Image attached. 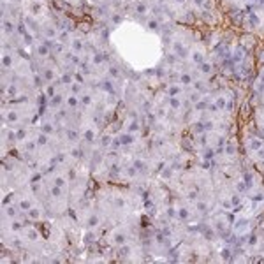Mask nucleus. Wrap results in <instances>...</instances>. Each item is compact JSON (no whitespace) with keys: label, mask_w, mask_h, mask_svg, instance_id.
<instances>
[{"label":"nucleus","mask_w":264,"mask_h":264,"mask_svg":"<svg viewBox=\"0 0 264 264\" xmlns=\"http://www.w3.org/2000/svg\"><path fill=\"white\" fill-rule=\"evenodd\" d=\"M192 60H194L196 64H201V62H202V53H201V51L192 53Z\"/></svg>","instance_id":"obj_8"},{"label":"nucleus","mask_w":264,"mask_h":264,"mask_svg":"<svg viewBox=\"0 0 264 264\" xmlns=\"http://www.w3.org/2000/svg\"><path fill=\"white\" fill-rule=\"evenodd\" d=\"M222 255H224V259H229V250H224V252H222Z\"/></svg>","instance_id":"obj_31"},{"label":"nucleus","mask_w":264,"mask_h":264,"mask_svg":"<svg viewBox=\"0 0 264 264\" xmlns=\"http://www.w3.org/2000/svg\"><path fill=\"white\" fill-rule=\"evenodd\" d=\"M226 151H227V155H234V153H236V148H234V146H232V145H229Z\"/></svg>","instance_id":"obj_18"},{"label":"nucleus","mask_w":264,"mask_h":264,"mask_svg":"<svg viewBox=\"0 0 264 264\" xmlns=\"http://www.w3.org/2000/svg\"><path fill=\"white\" fill-rule=\"evenodd\" d=\"M197 211L206 213V211H208V204H206V202H202V201H199V202H197Z\"/></svg>","instance_id":"obj_9"},{"label":"nucleus","mask_w":264,"mask_h":264,"mask_svg":"<svg viewBox=\"0 0 264 264\" xmlns=\"http://www.w3.org/2000/svg\"><path fill=\"white\" fill-rule=\"evenodd\" d=\"M53 94H55V88H53V86H48V95L53 97Z\"/></svg>","instance_id":"obj_27"},{"label":"nucleus","mask_w":264,"mask_h":264,"mask_svg":"<svg viewBox=\"0 0 264 264\" xmlns=\"http://www.w3.org/2000/svg\"><path fill=\"white\" fill-rule=\"evenodd\" d=\"M194 4H196L197 7H202V5H204L206 2H204V0H194Z\"/></svg>","instance_id":"obj_25"},{"label":"nucleus","mask_w":264,"mask_h":264,"mask_svg":"<svg viewBox=\"0 0 264 264\" xmlns=\"http://www.w3.org/2000/svg\"><path fill=\"white\" fill-rule=\"evenodd\" d=\"M18 208L21 210V211H28L30 208H32V204H30V201H27V199H21V201H19V204H18Z\"/></svg>","instance_id":"obj_3"},{"label":"nucleus","mask_w":264,"mask_h":264,"mask_svg":"<svg viewBox=\"0 0 264 264\" xmlns=\"http://www.w3.org/2000/svg\"><path fill=\"white\" fill-rule=\"evenodd\" d=\"M134 166H136V167H137L139 171H143V169H145V164H143V162H141V160H136V164H134Z\"/></svg>","instance_id":"obj_20"},{"label":"nucleus","mask_w":264,"mask_h":264,"mask_svg":"<svg viewBox=\"0 0 264 264\" xmlns=\"http://www.w3.org/2000/svg\"><path fill=\"white\" fill-rule=\"evenodd\" d=\"M129 252H130V248H129V247H121V255H127Z\"/></svg>","instance_id":"obj_26"},{"label":"nucleus","mask_w":264,"mask_h":264,"mask_svg":"<svg viewBox=\"0 0 264 264\" xmlns=\"http://www.w3.org/2000/svg\"><path fill=\"white\" fill-rule=\"evenodd\" d=\"M169 94H171L172 97H176V95L180 94V86H171V90H169Z\"/></svg>","instance_id":"obj_14"},{"label":"nucleus","mask_w":264,"mask_h":264,"mask_svg":"<svg viewBox=\"0 0 264 264\" xmlns=\"http://www.w3.org/2000/svg\"><path fill=\"white\" fill-rule=\"evenodd\" d=\"M121 143H123V145L132 143V137H130V136H121Z\"/></svg>","instance_id":"obj_17"},{"label":"nucleus","mask_w":264,"mask_h":264,"mask_svg":"<svg viewBox=\"0 0 264 264\" xmlns=\"http://www.w3.org/2000/svg\"><path fill=\"white\" fill-rule=\"evenodd\" d=\"M4 27H5V32H13V23H4Z\"/></svg>","instance_id":"obj_22"},{"label":"nucleus","mask_w":264,"mask_h":264,"mask_svg":"<svg viewBox=\"0 0 264 264\" xmlns=\"http://www.w3.org/2000/svg\"><path fill=\"white\" fill-rule=\"evenodd\" d=\"M55 185H56V187H60V188H64V187L67 185V181H65L62 176H56V178H55Z\"/></svg>","instance_id":"obj_7"},{"label":"nucleus","mask_w":264,"mask_h":264,"mask_svg":"<svg viewBox=\"0 0 264 264\" xmlns=\"http://www.w3.org/2000/svg\"><path fill=\"white\" fill-rule=\"evenodd\" d=\"M5 215H9L11 218H14V217H16V208H14V206L7 208V210H5Z\"/></svg>","instance_id":"obj_11"},{"label":"nucleus","mask_w":264,"mask_h":264,"mask_svg":"<svg viewBox=\"0 0 264 264\" xmlns=\"http://www.w3.org/2000/svg\"><path fill=\"white\" fill-rule=\"evenodd\" d=\"M28 217H30V218H34V220H37V218L40 217V211L35 210V208H30V210H28Z\"/></svg>","instance_id":"obj_6"},{"label":"nucleus","mask_w":264,"mask_h":264,"mask_svg":"<svg viewBox=\"0 0 264 264\" xmlns=\"http://www.w3.org/2000/svg\"><path fill=\"white\" fill-rule=\"evenodd\" d=\"M148 27H150L151 30H157V27H159V25H157V21H150V23H148Z\"/></svg>","instance_id":"obj_24"},{"label":"nucleus","mask_w":264,"mask_h":264,"mask_svg":"<svg viewBox=\"0 0 264 264\" xmlns=\"http://www.w3.org/2000/svg\"><path fill=\"white\" fill-rule=\"evenodd\" d=\"M137 11H139V13H145L146 7H145V5H137Z\"/></svg>","instance_id":"obj_29"},{"label":"nucleus","mask_w":264,"mask_h":264,"mask_svg":"<svg viewBox=\"0 0 264 264\" xmlns=\"http://www.w3.org/2000/svg\"><path fill=\"white\" fill-rule=\"evenodd\" d=\"M181 83H183V85H190L192 83V78L188 74H183V76H181Z\"/></svg>","instance_id":"obj_13"},{"label":"nucleus","mask_w":264,"mask_h":264,"mask_svg":"<svg viewBox=\"0 0 264 264\" xmlns=\"http://www.w3.org/2000/svg\"><path fill=\"white\" fill-rule=\"evenodd\" d=\"M169 104H171L172 109H180V107H181V100H180L178 97H171V99H169Z\"/></svg>","instance_id":"obj_4"},{"label":"nucleus","mask_w":264,"mask_h":264,"mask_svg":"<svg viewBox=\"0 0 264 264\" xmlns=\"http://www.w3.org/2000/svg\"><path fill=\"white\" fill-rule=\"evenodd\" d=\"M97 224H99V218H97L95 215H92V217H90V220H88V226H90V227H95Z\"/></svg>","instance_id":"obj_10"},{"label":"nucleus","mask_w":264,"mask_h":264,"mask_svg":"<svg viewBox=\"0 0 264 264\" xmlns=\"http://www.w3.org/2000/svg\"><path fill=\"white\" fill-rule=\"evenodd\" d=\"M125 241H127V234H125V232H116V234H115V243H116V245H125Z\"/></svg>","instance_id":"obj_1"},{"label":"nucleus","mask_w":264,"mask_h":264,"mask_svg":"<svg viewBox=\"0 0 264 264\" xmlns=\"http://www.w3.org/2000/svg\"><path fill=\"white\" fill-rule=\"evenodd\" d=\"M137 129H139V123H137V121H132L130 127H129V130H130V132H136Z\"/></svg>","instance_id":"obj_16"},{"label":"nucleus","mask_w":264,"mask_h":264,"mask_svg":"<svg viewBox=\"0 0 264 264\" xmlns=\"http://www.w3.org/2000/svg\"><path fill=\"white\" fill-rule=\"evenodd\" d=\"M69 104L74 106V104H76V97H70V99H69Z\"/></svg>","instance_id":"obj_30"},{"label":"nucleus","mask_w":264,"mask_h":264,"mask_svg":"<svg viewBox=\"0 0 264 264\" xmlns=\"http://www.w3.org/2000/svg\"><path fill=\"white\" fill-rule=\"evenodd\" d=\"M238 202H239V197H238V196H232V199H231V204H232V206H236Z\"/></svg>","instance_id":"obj_21"},{"label":"nucleus","mask_w":264,"mask_h":264,"mask_svg":"<svg viewBox=\"0 0 264 264\" xmlns=\"http://www.w3.org/2000/svg\"><path fill=\"white\" fill-rule=\"evenodd\" d=\"M176 2H180V4H181V2H185V0H176Z\"/></svg>","instance_id":"obj_33"},{"label":"nucleus","mask_w":264,"mask_h":264,"mask_svg":"<svg viewBox=\"0 0 264 264\" xmlns=\"http://www.w3.org/2000/svg\"><path fill=\"white\" fill-rule=\"evenodd\" d=\"M210 70H211V65H210V64H202V65H201V72L206 74V72H210Z\"/></svg>","instance_id":"obj_15"},{"label":"nucleus","mask_w":264,"mask_h":264,"mask_svg":"<svg viewBox=\"0 0 264 264\" xmlns=\"http://www.w3.org/2000/svg\"><path fill=\"white\" fill-rule=\"evenodd\" d=\"M248 243H250V245H255V243H257V236H255V234H252L250 239H248Z\"/></svg>","instance_id":"obj_23"},{"label":"nucleus","mask_w":264,"mask_h":264,"mask_svg":"<svg viewBox=\"0 0 264 264\" xmlns=\"http://www.w3.org/2000/svg\"><path fill=\"white\" fill-rule=\"evenodd\" d=\"M257 151H259V159H261V160H264V150L261 148V150H257Z\"/></svg>","instance_id":"obj_28"},{"label":"nucleus","mask_w":264,"mask_h":264,"mask_svg":"<svg viewBox=\"0 0 264 264\" xmlns=\"http://www.w3.org/2000/svg\"><path fill=\"white\" fill-rule=\"evenodd\" d=\"M217 107H220V109L226 107V99H224V97H218V99H217Z\"/></svg>","instance_id":"obj_12"},{"label":"nucleus","mask_w":264,"mask_h":264,"mask_svg":"<svg viewBox=\"0 0 264 264\" xmlns=\"http://www.w3.org/2000/svg\"><path fill=\"white\" fill-rule=\"evenodd\" d=\"M164 176H167V178L171 176V169H166V171H164Z\"/></svg>","instance_id":"obj_32"},{"label":"nucleus","mask_w":264,"mask_h":264,"mask_svg":"<svg viewBox=\"0 0 264 264\" xmlns=\"http://www.w3.org/2000/svg\"><path fill=\"white\" fill-rule=\"evenodd\" d=\"M37 143H40V145H46V136H44V134H40V136L37 137Z\"/></svg>","instance_id":"obj_19"},{"label":"nucleus","mask_w":264,"mask_h":264,"mask_svg":"<svg viewBox=\"0 0 264 264\" xmlns=\"http://www.w3.org/2000/svg\"><path fill=\"white\" fill-rule=\"evenodd\" d=\"M250 148H252V150H255V151L261 150V148H262V141H261V139H255V137L250 139Z\"/></svg>","instance_id":"obj_2"},{"label":"nucleus","mask_w":264,"mask_h":264,"mask_svg":"<svg viewBox=\"0 0 264 264\" xmlns=\"http://www.w3.org/2000/svg\"><path fill=\"white\" fill-rule=\"evenodd\" d=\"M188 215H190V213H188V210H187V208H180V210H178V217H180L181 220H187V218H188Z\"/></svg>","instance_id":"obj_5"}]
</instances>
